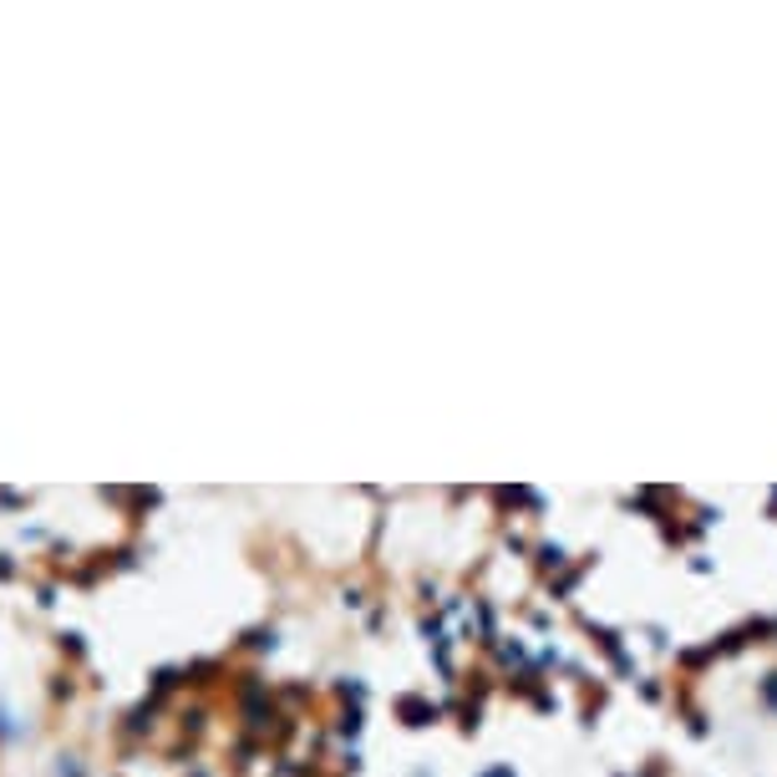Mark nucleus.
<instances>
[{
	"instance_id": "f257e3e1",
	"label": "nucleus",
	"mask_w": 777,
	"mask_h": 777,
	"mask_svg": "<svg viewBox=\"0 0 777 777\" xmlns=\"http://www.w3.org/2000/svg\"><path fill=\"white\" fill-rule=\"evenodd\" d=\"M488 777H514V773H509V767H499V773H488Z\"/></svg>"
}]
</instances>
